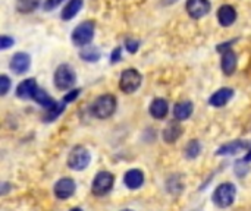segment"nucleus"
Returning a JSON list of instances; mask_svg holds the SVG:
<instances>
[{
    "label": "nucleus",
    "mask_w": 251,
    "mask_h": 211,
    "mask_svg": "<svg viewBox=\"0 0 251 211\" xmlns=\"http://www.w3.org/2000/svg\"><path fill=\"white\" fill-rule=\"evenodd\" d=\"M63 0H46L44 1V10H53V9H56L60 3H62Z\"/></svg>",
    "instance_id": "obj_29"
},
{
    "label": "nucleus",
    "mask_w": 251,
    "mask_h": 211,
    "mask_svg": "<svg viewBox=\"0 0 251 211\" xmlns=\"http://www.w3.org/2000/svg\"><path fill=\"white\" fill-rule=\"evenodd\" d=\"M65 104H66L65 101L56 103L51 109H49L47 113L44 115V122H53L56 117H59L63 113V110H65Z\"/></svg>",
    "instance_id": "obj_25"
},
{
    "label": "nucleus",
    "mask_w": 251,
    "mask_h": 211,
    "mask_svg": "<svg viewBox=\"0 0 251 211\" xmlns=\"http://www.w3.org/2000/svg\"><path fill=\"white\" fill-rule=\"evenodd\" d=\"M250 148L249 141L238 140V141H232V142H228V144L219 147L216 151V156H232V154H238V153H241L244 150H250Z\"/></svg>",
    "instance_id": "obj_11"
},
{
    "label": "nucleus",
    "mask_w": 251,
    "mask_h": 211,
    "mask_svg": "<svg viewBox=\"0 0 251 211\" xmlns=\"http://www.w3.org/2000/svg\"><path fill=\"white\" fill-rule=\"evenodd\" d=\"M82 7V0H69L68 4L62 10V19L63 21H71L76 16V13Z\"/></svg>",
    "instance_id": "obj_20"
},
{
    "label": "nucleus",
    "mask_w": 251,
    "mask_h": 211,
    "mask_svg": "<svg viewBox=\"0 0 251 211\" xmlns=\"http://www.w3.org/2000/svg\"><path fill=\"white\" fill-rule=\"evenodd\" d=\"M13 38H10V37H7V35H1V38H0V47L3 48V50H6V48H9V47H12L13 46Z\"/></svg>",
    "instance_id": "obj_28"
},
{
    "label": "nucleus",
    "mask_w": 251,
    "mask_h": 211,
    "mask_svg": "<svg viewBox=\"0 0 251 211\" xmlns=\"http://www.w3.org/2000/svg\"><path fill=\"white\" fill-rule=\"evenodd\" d=\"M237 63H238V59H237V54L232 50L224 51L222 60H221V68H222L225 75L231 76L235 72V69H237Z\"/></svg>",
    "instance_id": "obj_17"
},
{
    "label": "nucleus",
    "mask_w": 251,
    "mask_h": 211,
    "mask_svg": "<svg viewBox=\"0 0 251 211\" xmlns=\"http://www.w3.org/2000/svg\"><path fill=\"white\" fill-rule=\"evenodd\" d=\"M101 53L96 46H85L79 50V57L85 62H97Z\"/></svg>",
    "instance_id": "obj_21"
},
{
    "label": "nucleus",
    "mask_w": 251,
    "mask_h": 211,
    "mask_svg": "<svg viewBox=\"0 0 251 211\" xmlns=\"http://www.w3.org/2000/svg\"><path fill=\"white\" fill-rule=\"evenodd\" d=\"M115 184V176L110 172H99L91 184V192L97 197H103L110 192Z\"/></svg>",
    "instance_id": "obj_7"
},
{
    "label": "nucleus",
    "mask_w": 251,
    "mask_h": 211,
    "mask_svg": "<svg viewBox=\"0 0 251 211\" xmlns=\"http://www.w3.org/2000/svg\"><path fill=\"white\" fill-rule=\"evenodd\" d=\"M79 93H81V90L79 88H75V90H72L69 94H66L65 95V98H63V101L65 103H69V101H74L78 95H79Z\"/></svg>",
    "instance_id": "obj_30"
},
{
    "label": "nucleus",
    "mask_w": 251,
    "mask_h": 211,
    "mask_svg": "<svg viewBox=\"0 0 251 211\" xmlns=\"http://www.w3.org/2000/svg\"><path fill=\"white\" fill-rule=\"evenodd\" d=\"M122 211H132V210H122Z\"/></svg>",
    "instance_id": "obj_34"
},
{
    "label": "nucleus",
    "mask_w": 251,
    "mask_h": 211,
    "mask_svg": "<svg viewBox=\"0 0 251 211\" xmlns=\"http://www.w3.org/2000/svg\"><path fill=\"white\" fill-rule=\"evenodd\" d=\"M116 106L118 101L112 94H103L94 101L91 112L97 119H107L116 112Z\"/></svg>",
    "instance_id": "obj_1"
},
{
    "label": "nucleus",
    "mask_w": 251,
    "mask_h": 211,
    "mask_svg": "<svg viewBox=\"0 0 251 211\" xmlns=\"http://www.w3.org/2000/svg\"><path fill=\"white\" fill-rule=\"evenodd\" d=\"M75 189H76V184L71 178H63V179L57 181L54 184V188H53L54 195L59 200H68V198H71L75 194Z\"/></svg>",
    "instance_id": "obj_8"
},
{
    "label": "nucleus",
    "mask_w": 251,
    "mask_h": 211,
    "mask_svg": "<svg viewBox=\"0 0 251 211\" xmlns=\"http://www.w3.org/2000/svg\"><path fill=\"white\" fill-rule=\"evenodd\" d=\"M232 97H234V90L225 87V88L218 90V91L209 98V104L213 106V107H224V106H226V104L231 101Z\"/></svg>",
    "instance_id": "obj_12"
},
{
    "label": "nucleus",
    "mask_w": 251,
    "mask_h": 211,
    "mask_svg": "<svg viewBox=\"0 0 251 211\" xmlns=\"http://www.w3.org/2000/svg\"><path fill=\"white\" fill-rule=\"evenodd\" d=\"M185 7H187V12L191 18L200 19L210 12L212 4L209 0H187Z\"/></svg>",
    "instance_id": "obj_9"
},
{
    "label": "nucleus",
    "mask_w": 251,
    "mask_h": 211,
    "mask_svg": "<svg viewBox=\"0 0 251 211\" xmlns=\"http://www.w3.org/2000/svg\"><path fill=\"white\" fill-rule=\"evenodd\" d=\"M182 135V126L179 123V120H172L166 125V128L163 129V141L168 144H174L176 140H179Z\"/></svg>",
    "instance_id": "obj_13"
},
{
    "label": "nucleus",
    "mask_w": 251,
    "mask_h": 211,
    "mask_svg": "<svg viewBox=\"0 0 251 211\" xmlns=\"http://www.w3.org/2000/svg\"><path fill=\"white\" fill-rule=\"evenodd\" d=\"M141 82H143L141 73L137 69L129 68L122 72L121 79H119V87L125 94H132L141 87Z\"/></svg>",
    "instance_id": "obj_5"
},
{
    "label": "nucleus",
    "mask_w": 251,
    "mask_h": 211,
    "mask_svg": "<svg viewBox=\"0 0 251 211\" xmlns=\"http://www.w3.org/2000/svg\"><path fill=\"white\" fill-rule=\"evenodd\" d=\"M235 197H237V188L234 184L231 182H225V184H221L215 192H213V203L221 207V209H226V207H231L235 201Z\"/></svg>",
    "instance_id": "obj_2"
},
{
    "label": "nucleus",
    "mask_w": 251,
    "mask_h": 211,
    "mask_svg": "<svg viewBox=\"0 0 251 211\" xmlns=\"http://www.w3.org/2000/svg\"><path fill=\"white\" fill-rule=\"evenodd\" d=\"M243 160H244L246 163H250L251 162V148L249 150V151H247V154L244 156V159H243Z\"/></svg>",
    "instance_id": "obj_32"
},
{
    "label": "nucleus",
    "mask_w": 251,
    "mask_h": 211,
    "mask_svg": "<svg viewBox=\"0 0 251 211\" xmlns=\"http://www.w3.org/2000/svg\"><path fill=\"white\" fill-rule=\"evenodd\" d=\"M31 66V57L28 53H24V51H19V53H15L12 60H10V69L21 75L24 72H26Z\"/></svg>",
    "instance_id": "obj_10"
},
{
    "label": "nucleus",
    "mask_w": 251,
    "mask_h": 211,
    "mask_svg": "<svg viewBox=\"0 0 251 211\" xmlns=\"http://www.w3.org/2000/svg\"><path fill=\"white\" fill-rule=\"evenodd\" d=\"M124 184L129 189H138L144 184V173L138 169H131L124 176Z\"/></svg>",
    "instance_id": "obj_15"
},
{
    "label": "nucleus",
    "mask_w": 251,
    "mask_h": 211,
    "mask_svg": "<svg viewBox=\"0 0 251 211\" xmlns=\"http://www.w3.org/2000/svg\"><path fill=\"white\" fill-rule=\"evenodd\" d=\"M32 100H35V103H38L40 106H43L44 109H51L54 104H56V101L44 91V90H41V88H38L37 91H35V94H34V97H32Z\"/></svg>",
    "instance_id": "obj_22"
},
{
    "label": "nucleus",
    "mask_w": 251,
    "mask_h": 211,
    "mask_svg": "<svg viewBox=\"0 0 251 211\" xmlns=\"http://www.w3.org/2000/svg\"><path fill=\"white\" fill-rule=\"evenodd\" d=\"M193 112H194L193 101H181V103L175 104V107H174L175 120H187L188 117H191Z\"/></svg>",
    "instance_id": "obj_19"
},
{
    "label": "nucleus",
    "mask_w": 251,
    "mask_h": 211,
    "mask_svg": "<svg viewBox=\"0 0 251 211\" xmlns=\"http://www.w3.org/2000/svg\"><path fill=\"white\" fill-rule=\"evenodd\" d=\"M237 19V10L231 4H224L218 10V21L222 26H231Z\"/></svg>",
    "instance_id": "obj_16"
},
{
    "label": "nucleus",
    "mask_w": 251,
    "mask_h": 211,
    "mask_svg": "<svg viewBox=\"0 0 251 211\" xmlns=\"http://www.w3.org/2000/svg\"><path fill=\"white\" fill-rule=\"evenodd\" d=\"M9 88H10V79L6 75H1L0 76V93H1V95H6Z\"/></svg>",
    "instance_id": "obj_26"
},
{
    "label": "nucleus",
    "mask_w": 251,
    "mask_h": 211,
    "mask_svg": "<svg viewBox=\"0 0 251 211\" xmlns=\"http://www.w3.org/2000/svg\"><path fill=\"white\" fill-rule=\"evenodd\" d=\"M40 4V0H16V10L21 13H31Z\"/></svg>",
    "instance_id": "obj_24"
},
{
    "label": "nucleus",
    "mask_w": 251,
    "mask_h": 211,
    "mask_svg": "<svg viewBox=\"0 0 251 211\" xmlns=\"http://www.w3.org/2000/svg\"><path fill=\"white\" fill-rule=\"evenodd\" d=\"M201 153V144L199 142V140H191L187 145H185V157L190 160H194L200 156Z\"/></svg>",
    "instance_id": "obj_23"
},
{
    "label": "nucleus",
    "mask_w": 251,
    "mask_h": 211,
    "mask_svg": "<svg viewBox=\"0 0 251 211\" xmlns=\"http://www.w3.org/2000/svg\"><path fill=\"white\" fill-rule=\"evenodd\" d=\"M69 211H82V210H81V209H78V207H76V209H72V210H69Z\"/></svg>",
    "instance_id": "obj_33"
},
{
    "label": "nucleus",
    "mask_w": 251,
    "mask_h": 211,
    "mask_svg": "<svg viewBox=\"0 0 251 211\" xmlns=\"http://www.w3.org/2000/svg\"><path fill=\"white\" fill-rule=\"evenodd\" d=\"M125 46H126V50H128L129 53H135V51L138 50L140 43H138L137 40H134V38H128V40L125 41Z\"/></svg>",
    "instance_id": "obj_27"
},
{
    "label": "nucleus",
    "mask_w": 251,
    "mask_h": 211,
    "mask_svg": "<svg viewBox=\"0 0 251 211\" xmlns=\"http://www.w3.org/2000/svg\"><path fill=\"white\" fill-rule=\"evenodd\" d=\"M121 56H122V48L121 47H118V48H115L113 51H112V56H110V62L112 63H116V62H119L121 60Z\"/></svg>",
    "instance_id": "obj_31"
},
{
    "label": "nucleus",
    "mask_w": 251,
    "mask_h": 211,
    "mask_svg": "<svg viewBox=\"0 0 251 211\" xmlns=\"http://www.w3.org/2000/svg\"><path fill=\"white\" fill-rule=\"evenodd\" d=\"M54 85L57 90H69L74 87V84L76 82V75H75V70L72 69V66L63 63L60 66H57L56 72H54Z\"/></svg>",
    "instance_id": "obj_4"
},
{
    "label": "nucleus",
    "mask_w": 251,
    "mask_h": 211,
    "mask_svg": "<svg viewBox=\"0 0 251 211\" xmlns=\"http://www.w3.org/2000/svg\"><path fill=\"white\" fill-rule=\"evenodd\" d=\"M94 29H96V26H94L93 21H85V22L79 23L72 32V43L76 47L88 46L94 37Z\"/></svg>",
    "instance_id": "obj_6"
},
{
    "label": "nucleus",
    "mask_w": 251,
    "mask_h": 211,
    "mask_svg": "<svg viewBox=\"0 0 251 211\" xmlns=\"http://www.w3.org/2000/svg\"><path fill=\"white\" fill-rule=\"evenodd\" d=\"M91 162V154L90 151L82 147V145H76L71 150L69 156H68V166L72 169V170H76V172H81V170H85L88 167Z\"/></svg>",
    "instance_id": "obj_3"
},
{
    "label": "nucleus",
    "mask_w": 251,
    "mask_h": 211,
    "mask_svg": "<svg viewBox=\"0 0 251 211\" xmlns=\"http://www.w3.org/2000/svg\"><path fill=\"white\" fill-rule=\"evenodd\" d=\"M150 115L154 117V119H165L168 112H169V104L165 98H156L151 101L150 104V109H149Z\"/></svg>",
    "instance_id": "obj_18"
},
{
    "label": "nucleus",
    "mask_w": 251,
    "mask_h": 211,
    "mask_svg": "<svg viewBox=\"0 0 251 211\" xmlns=\"http://www.w3.org/2000/svg\"><path fill=\"white\" fill-rule=\"evenodd\" d=\"M38 90L37 87V81L34 78H28L25 81H22L18 88H16V95L19 98H24V100H28V98H32L35 91Z\"/></svg>",
    "instance_id": "obj_14"
}]
</instances>
